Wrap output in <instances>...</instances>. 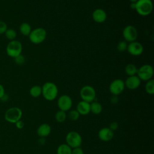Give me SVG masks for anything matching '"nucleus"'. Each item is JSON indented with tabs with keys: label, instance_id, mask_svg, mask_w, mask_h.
Returning a JSON list of instances; mask_svg holds the SVG:
<instances>
[{
	"label": "nucleus",
	"instance_id": "473e14b6",
	"mask_svg": "<svg viewBox=\"0 0 154 154\" xmlns=\"http://www.w3.org/2000/svg\"><path fill=\"white\" fill-rule=\"evenodd\" d=\"M110 102L112 104H116L118 102V97L117 96L112 95L110 99Z\"/></svg>",
	"mask_w": 154,
	"mask_h": 154
},
{
	"label": "nucleus",
	"instance_id": "c9c22d12",
	"mask_svg": "<svg viewBox=\"0 0 154 154\" xmlns=\"http://www.w3.org/2000/svg\"><path fill=\"white\" fill-rule=\"evenodd\" d=\"M131 2H137L138 0H129Z\"/></svg>",
	"mask_w": 154,
	"mask_h": 154
},
{
	"label": "nucleus",
	"instance_id": "a211bd4d",
	"mask_svg": "<svg viewBox=\"0 0 154 154\" xmlns=\"http://www.w3.org/2000/svg\"><path fill=\"white\" fill-rule=\"evenodd\" d=\"M102 111V106L100 103L97 101H93L90 103V112L93 114H99Z\"/></svg>",
	"mask_w": 154,
	"mask_h": 154
},
{
	"label": "nucleus",
	"instance_id": "bb28decb",
	"mask_svg": "<svg viewBox=\"0 0 154 154\" xmlns=\"http://www.w3.org/2000/svg\"><path fill=\"white\" fill-rule=\"evenodd\" d=\"M127 46H128V44L126 42L120 41L118 43L117 45V49L119 52H123L126 50H127Z\"/></svg>",
	"mask_w": 154,
	"mask_h": 154
},
{
	"label": "nucleus",
	"instance_id": "6ab92c4d",
	"mask_svg": "<svg viewBox=\"0 0 154 154\" xmlns=\"http://www.w3.org/2000/svg\"><path fill=\"white\" fill-rule=\"evenodd\" d=\"M72 149L66 143L61 144L57 150V154H72Z\"/></svg>",
	"mask_w": 154,
	"mask_h": 154
},
{
	"label": "nucleus",
	"instance_id": "f03ea898",
	"mask_svg": "<svg viewBox=\"0 0 154 154\" xmlns=\"http://www.w3.org/2000/svg\"><path fill=\"white\" fill-rule=\"evenodd\" d=\"M135 10L140 16H148L152 12L153 3L151 0H138L136 2Z\"/></svg>",
	"mask_w": 154,
	"mask_h": 154
},
{
	"label": "nucleus",
	"instance_id": "72a5a7b5",
	"mask_svg": "<svg viewBox=\"0 0 154 154\" xmlns=\"http://www.w3.org/2000/svg\"><path fill=\"white\" fill-rule=\"evenodd\" d=\"M5 94V90L4 87L0 84V99H2Z\"/></svg>",
	"mask_w": 154,
	"mask_h": 154
},
{
	"label": "nucleus",
	"instance_id": "f3484780",
	"mask_svg": "<svg viewBox=\"0 0 154 154\" xmlns=\"http://www.w3.org/2000/svg\"><path fill=\"white\" fill-rule=\"evenodd\" d=\"M51 127L48 123H42L37 128V135L41 138H45L49 135L51 132Z\"/></svg>",
	"mask_w": 154,
	"mask_h": 154
},
{
	"label": "nucleus",
	"instance_id": "9b49d317",
	"mask_svg": "<svg viewBox=\"0 0 154 154\" xmlns=\"http://www.w3.org/2000/svg\"><path fill=\"white\" fill-rule=\"evenodd\" d=\"M72 104V98L67 94L61 95L58 97L57 100V105L59 109L65 112L71 109Z\"/></svg>",
	"mask_w": 154,
	"mask_h": 154
},
{
	"label": "nucleus",
	"instance_id": "5701e85b",
	"mask_svg": "<svg viewBox=\"0 0 154 154\" xmlns=\"http://www.w3.org/2000/svg\"><path fill=\"white\" fill-rule=\"evenodd\" d=\"M55 120L57 122H58V123H63V122H64L66 120V119H67L66 112L59 109L55 113Z\"/></svg>",
	"mask_w": 154,
	"mask_h": 154
},
{
	"label": "nucleus",
	"instance_id": "1a4fd4ad",
	"mask_svg": "<svg viewBox=\"0 0 154 154\" xmlns=\"http://www.w3.org/2000/svg\"><path fill=\"white\" fill-rule=\"evenodd\" d=\"M123 37L126 42H132L137 40L138 32L135 26L132 25L126 26L122 32Z\"/></svg>",
	"mask_w": 154,
	"mask_h": 154
},
{
	"label": "nucleus",
	"instance_id": "9d476101",
	"mask_svg": "<svg viewBox=\"0 0 154 154\" xmlns=\"http://www.w3.org/2000/svg\"><path fill=\"white\" fill-rule=\"evenodd\" d=\"M125 88V82L121 79H116L109 84V90L112 95L118 96L124 91Z\"/></svg>",
	"mask_w": 154,
	"mask_h": 154
},
{
	"label": "nucleus",
	"instance_id": "2eb2a0df",
	"mask_svg": "<svg viewBox=\"0 0 154 154\" xmlns=\"http://www.w3.org/2000/svg\"><path fill=\"white\" fill-rule=\"evenodd\" d=\"M92 18L93 20L98 23H103L107 18V14L105 10L101 8L94 10L92 13Z\"/></svg>",
	"mask_w": 154,
	"mask_h": 154
},
{
	"label": "nucleus",
	"instance_id": "ddd939ff",
	"mask_svg": "<svg viewBox=\"0 0 154 154\" xmlns=\"http://www.w3.org/2000/svg\"><path fill=\"white\" fill-rule=\"evenodd\" d=\"M141 80L137 75L128 76L125 82V87L129 90H135L138 88L141 84Z\"/></svg>",
	"mask_w": 154,
	"mask_h": 154
},
{
	"label": "nucleus",
	"instance_id": "2f4dec72",
	"mask_svg": "<svg viewBox=\"0 0 154 154\" xmlns=\"http://www.w3.org/2000/svg\"><path fill=\"white\" fill-rule=\"evenodd\" d=\"M15 124H16V126L18 129H22L24 127V125H25L24 122L23 121L20 120L17 121Z\"/></svg>",
	"mask_w": 154,
	"mask_h": 154
},
{
	"label": "nucleus",
	"instance_id": "393cba45",
	"mask_svg": "<svg viewBox=\"0 0 154 154\" xmlns=\"http://www.w3.org/2000/svg\"><path fill=\"white\" fill-rule=\"evenodd\" d=\"M79 116L80 114L76 109H70L67 115L68 119L72 122L76 121L79 118Z\"/></svg>",
	"mask_w": 154,
	"mask_h": 154
},
{
	"label": "nucleus",
	"instance_id": "c85d7f7f",
	"mask_svg": "<svg viewBox=\"0 0 154 154\" xmlns=\"http://www.w3.org/2000/svg\"><path fill=\"white\" fill-rule=\"evenodd\" d=\"M7 29V25L6 23L4 21L0 20V34L5 33Z\"/></svg>",
	"mask_w": 154,
	"mask_h": 154
},
{
	"label": "nucleus",
	"instance_id": "dca6fc26",
	"mask_svg": "<svg viewBox=\"0 0 154 154\" xmlns=\"http://www.w3.org/2000/svg\"><path fill=\"white\" fill-rule=\"evenodd\" d=\"M76 109L80 115L86 116L90 112V103L81 100L77 104Z\"/></svg>",
	"mask_w": 154,
	"mask_h": 154
},
{
	"label": "nucleus",
	"instance_id": "a878e982",
	"mask_svg": "<svg viewBox=\"0 0 154 154\" xmlns=\"http://www.w3.org/2000/svg\"><path fill=\"white\" fill-rule=\"evenodd\" d=\"M5 35L8 39L10 40H13L16 37L17 33L14 29L10 28V29H7L6 30V31L5 32Z\"/></svg>",
	"mask_w": 154,
	"mask_h": 154
},
{
	"label": "nucleus",
	"instance_id": "20e7f679",
	"mask_svg": "<svg viewBox=\"0 0 154 154\" xmlns=\"http://www.w3.org/2000/svg\"><path fill=\"white\" fill-rule=\"evenodd\" d=\"M79 95L82 100L91 103L94 101L96 97V92L93 87L87 85L81 88Z\"/></svg>",
	"mask_w": 154,
	"mask_h": 154
},
{
	"label": "nucleus",
	"instance_id": "4468645a",
	"mask_svg": "<svg viewBox=\"0 0 154 154\" xmlns=\"http://www.w3.org/2000/svg\"><path fill=\"white\" fill-rule=\"evenodd\" d=\"M98 137L102 141H109L114 137V132L109 128H101L98 132Z\"/></svg>",
	"mask_w": 154,
	"mask_h": 154
},
{
	"label": "nucleus",
	"instance_id": "412c9836",
	"mask_svg": "<svg viewBox=\"0 0 154 154\" xmlns=\"http://www.w3.org/2000/svg\"><path fill=\"white\" fill-rule=\"evenodd\" d=\"M19 31L22 35L25 36H28L30 32H31L32 29L30 25L28 23L23 22L20 25Z\"/></svg>",
	"mask_w": 154,
	"mask_h": 154
},
{
	"label": "nucleus",
	"instance_id": "0eeeda50",
	"mask_svg": "<svg viewBox=\"0 0 154 154\" xmlns=\"http://www.w3.org/2000/svg\"><path fill=\"white\" fill-rule=\"evenodd\" d=\"M22 116V111L18 107H11L8 109L5 113V119L8 122L16 123L20 120Z\"/></svg>",
	"mask_w": 154,
	"mask_h": 154
},
{
	"label": "nucleus",
	"instance_id": "cd10ccee",
	"mask_svg": "<svg viewBox=\"0 0 154 154\" xmlns=\"http://www.w3.org/2000/svg\"><path fill=\"white\" fill-rule=\"evenodd\" d=\"M14 61L15 63L18 64V65H22L23 64L25 61V58L24 57V56H23L22 54L19 55V56L16 57V58H14Z\"/></svg>",
	"mask_w": 154,
	"mask_h": 154
},
{
	"label": "nucleus",
	"instance_id": "7c9ffc66",
	"mask_svg": "<svg viewBox=\"0 0 154 154\" xmlns=\"http://www.w3.org/2000/svg\"><path fill=\"white\" fill-rule=\"evenodd\" d=\"M72 154H84V151L80 147H76L72 149Z\"/></svg>",
	"mask_w": 154,
	"mask_h": 154
},
{
	"label": "nucleus",
	"instance_id": "f8f14e48",
	"mask_svg": "<svg viewBox=\"0 0 154 154\" xmlns=\"http://www.w3.org/2000/svg\"><path fill=\"white\" fill-rule=\"evenodd\" d=\"M127 51L132 55L139 56L143 54L144 48L141 43L134 41L128 44Z\"/></svg>",
	"mask_w": 154,
	"mask_h": 154
},
{
	"label": "nucleus",
	"instance_id": "c756f323",
	"mask_svg": "<svg viewBox=\"0 0 154 154\" xmlns=\"http://www.w3.org/2000/svg\"><path fill=\"white\" fill-rule=\"evenodd\" d=\"M111 131H112L113 132H114L115 131L117 130V129L119 128V124L117 122H111L108 127Z\"/></svg>",
	"mask_w": 154,
	"mask_h": 154
},
{
	"label": "nucleus",
	"instance_id": "7ed1b4c3",
	"mask_svg": "<svg viewBox=\"0 0 154 154\" xmlns=\"http://www.w3.org/2000/svg\"><path fill=\"white\" fill-rule=\"evenodd\" d=\"M47 36V32L43 28H37L31 31L28 35L30 42L34 44H40L45 41Z\"/></svg>",
	"mask_w": 154,
	"mask_h": 154
},
{
	"label": "nucleus",
	"instance_id": "39448f33",
	"mask_svg": "<svg viewBox=\"0 0 154 154\" xmlns=\"http://www.w3.org/2000/svg\"><path fill=\"white\" fill-rule=\"evenodd\" d=\"M66 142L72 149L79 147L82 144V137L76 131H70L66 136Z\"/></svg>",
	"mask_w": 154,
	"mask_h": 154
},
{
	"label": "nucleus",
	"instance_id": "f704fd0d",
	"mask_svg": "<svg viewBox=\"0 0 154 154\" xmlns=\"http://www.w3.org/2000/svg\"><path fill=\"white\" fill-rule=\"evenodd\" d=\"M135 7H136V2H131L130 8L132 10H135Z\"/></svg>",
	"mask_w": 154,
	"mask_h": 154
},
{
	"label": "nucleus",
	"instance_id": "aec40b11",
	"mask_svg": "<svg viewBox=\"0 0 154 154\" xmlns=\"http://www.w3.org/2000/svg\"><path fill=\"white\" fill-rule=\"evenodd\" d=\"M138 68L137 66L132 63L127 64L125 67V72L128 76L136 75L137 73Z\"/></svg>",
	"mask_w": 154,
	"mask_h": 154
},
{
	"label": "nucleus",
	"instance_id": "f257e3e1",
	"mask_svg": "<svg viewBox=\"0 0 154 154\" xmlns=\"http://www.w3.org/2000/svg\"><path fill=\"white\" fill-rule=\"evenodd\" d=\"M42 94L48 101L55 100L58 93L57 86L52 82H46L42 87Z\"/></svg>",
	"mask_w": 154,
	"mask_h": 154
},
{
	"label": "nucleus",
	"instance_id": "b1692460",
	"mask_svg": "<svg viewBox=\"0 0 154 154\" xmlns=\"http://www.w3.org/2000/svg\"><path fill=\"white\" fill-rule=\"evenodd\" d=\"M146 82H147L145 85V90L146 93L150 95L153 94H154V80L153 79H151Z\"/></svg>",
	"mask_w": 154,
	"mask_h": 154
},
{
	"label": "nucleus",
	"instance_id": "6e6552de",
	"mask_svg": "<svg viewBox=\"0 0 154 154\" xmlns=\"http://www.w3.org/2000/svg\"><path fill=\"white\" fill-rule=\"evenodd\" d=\"M153 75V69L151 65L144 64L137 70V76L141 81H147L152 79Z\"/></svg>",
	"mask_w": 154,
	"mask_h": 154
},
{
	"label": "nucleus",
	"instance_id": "4be33fe9",
	"mask_svg": "<svg viewBox=\"0 0 154 154\" xmlns=\"http://www.w3.org/2000/svg\"><path fill=\"white\" fill-rule=\"evenodd\" d=\"M42 87L40 85H34L29 90V94L33 97H38L42 94Z\"/></svg>",
	"mask_w": 154,
	"mask_h": 154
},
{
	"label": "nucleus",
	"instance_id": "423d86ee",
	"mask_svg": "<svg viewBox=\"0 0 154 154\" xmlns=\"http://www.w3.org/2000/svg\"><path fill=\"white\" fill-rule=\"evenodd\" d=\"M22 51V43L16 40H11L7 46L6 51L7 55L13 58L21 54Z\"/></svg>",
	"mask_w": 154,
	"mask_h": 154
}]
</instances>
